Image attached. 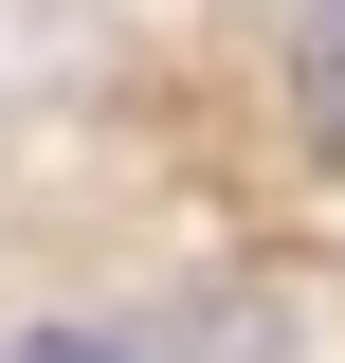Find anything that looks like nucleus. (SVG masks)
Listing matches in <instances>:
<instances>
[{"instance_id": "obj_1", "label": "nucleus", "mask_w": 345, "mask_h": 363, "mask_svg": "<svg viewBox=\"0 0 345 363\" xmlns=\"http://www.w3.org/2000/svg\"><path fill=\"white\" fill-rule=\"evenodd\" d=\"M309 128H345V0H327V37H309Z\"/></svg>"}, {"instance_id": "obj_2", "label": "nucleus", "mask_w": 345, "mask_h": 363, "mask_svg": "<svg viewBox=\"0 0 345 363\" xmlns=\"http://www.w3.org/2000/svg\"><path fill=\"white\" fill-rule=\"evenodd\" d=\"M18 363H128V345H91V327H37V345H18Z\"/></svg>"}]
</instances>
